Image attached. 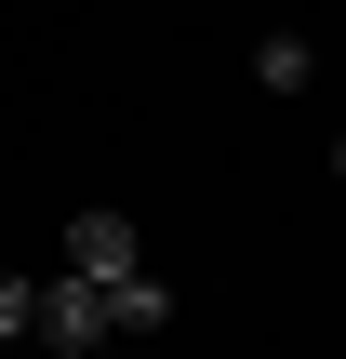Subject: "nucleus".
I'll list each match as a JSON object with an SVG mask.
<instances>
[{
    "mask_svg": "<svg viewBox=\"0 0 346 359\" xmlns=\"http://www.w3.org/2000/svg\"><path fill=\"white\" fill-rule=\"evenodd\" d=\"M53 266H80V280H133V266H147V226H133V213H67Z\"/></svg>",
    "mask_w": 346,
    "mask_h": 359,
    "instance_id": "nucleus-1",
    "label": "nucleus"
},
{
    "mask_svg": "<svg viewBox=\"0 0 346 359\" xmlns=\"http://www.w3.org/2000/svg\"><path fill=\"white\" fill-rule=\"evenodd\" d=\"M40 333L80 359V346H107V280H80V266H40Z\"/></svg>",
    "mask_w": 346,
    "mask_h": 359,
    "instance_id": "nucleus-2",
    "label": "nucleus"
},
{
    "mask_svg": "<svg viewBox=\"0 0 346 359\" xmlns=\"http://www.w3.org/2000/svg\"><path fill=\"white\" fill-rule=\"evenodd\" d=\"M107 333H120V346H133V333L160 346V333H173V293H160L147 266H133V280H107Z\"/></svg>",
    "mask_w": 346,
    "mask_h": 359,
    "instance_id": "nucleus-3",
    "label": "nucleus"
},
{
    "mask_svg": "<svg viewBox=\"0 0 346 359\" xmlns=\"http://www.w3.org/2000/svg\"><path fill=\"white\" fill-rule=\"evenodd\" d=\"M307 67H320L307 40H253V80H267V93H307Z\"/></svg>",
    "mask_w": 346,
    "mask_h": 359,
    "instance_id": "nucleus-4",
    "label": "nucleus"
},
{
    "mask_svg": "<svg viewBox=\"0 0 346 359\" xmlns=\"http://www.w3.org/2000/svg\"><path fill=\"white\" fill-rule=\"evenodd\" d=\"M40 333V280H0V346H27Z\"/></svg>",
    "mask_w": 346,
    "mask_h": 359,
    "instance_id": "nucleus-5",
    "label": "nucleus"
},
{
    "mask_svg": "<svg viewBox=\"0 0 346 359\" xmlns=\"http://www.w3.org/2000/svg\"><path fill=\"white\" fill-rule=\"evenodd\" d=\"M80 359H120V333H107V346H80Z\"/></svg>",
    "mask_w": 346,
    "mask_h": 359,
    "instance_id": "nucleus-6",
    "label": "nucleus"
},
{
    "mask_svg": "<svg viewBox=\"0 0 346 359\" xmlns=\"http://www.w3.org/2000/svg\"><path fill=\"white\" fill-rule=\"evenodd\" d=\"M333 173H346V133H333Z\"/></svg>",
    "mask_w": 346,
    "mask_h": 359,
    "instance_id": "nucleus-7",
    "label": "nucleus"
},
{
    "mask_svg": "<svg viewBox=\"0 0 346 359\" xmlns=\"http://www.w3.org/2000/svg\"><path fill=\"white\" fill-rule=\"evenodd\" d=\"M0 359H13V346H0Z\"/></svg>",
    "mask_w": 346,
    "mask_h": 359,
    "instance_id": "nucleus-8",
    "label": "nucleus"
}]
</instances>
